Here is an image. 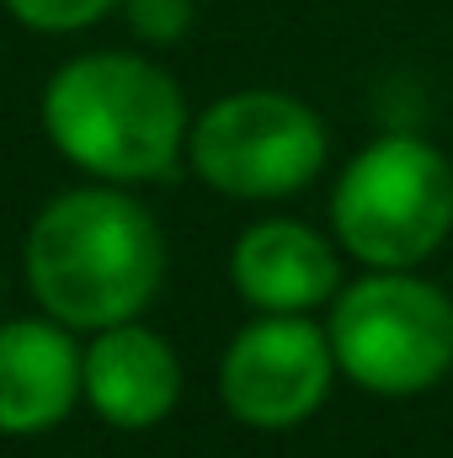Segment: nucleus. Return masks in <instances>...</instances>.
Returning a JSON list of instances; mask_svg holds the SVG:
<instances>
[{"label":"nucleus","instance_id":"obj_1","mask_svg":"<svg viewBox=\"0 0 453 458\" xmlns=\"http://www.w3.org/2000/svg\"><path fill=\"white\" fill-rule=\"evenodd\" d=\"M21 277L48 320L97 336L123 320H144L166 283V234L128 187H64L27 225Z\"/></svg>","mask_w":453,"mask_h":458},{"label":"nucleus","instance_id":"obj_2","mask_svg":"<svg viewBox=\"0 0 453 458\" xmlns=\"http://www.w3.org/2000/svg\"><path fill=\"white\" fill-rule=\"evenodd\" d=\"M38 117L59 160H70L86 182L113 187L166 182L187 160L192 133L182 86L150 54L128 48L64 59L38 97Z\"/></svg>","mask_w":453,"mask_h":458},{"label":"nucleus","instance_id":"obj_3","mask_svg":"<svg viewBox=\"0 0 453 458\" xmlns=\"http://www.w3.org/2000/svg\"><path fill=\"white\" fill-rule=\"evenodd\" d=\"M453 165L411 128H389L341 165L331 187V234L357 267L411 272L449 245Z\"/></svg>","mask_w":453,"mask_h":458},{"label":"nucleus","instance_id":"obj_4","mask_svg":"<svg viewBox=\"0 0 453 458\" xmlns=\"http://www.w3.org/2000/svg\"><path fill=\"white\" fill-rule=\"evenodd\" d=\"M326 336L346 384L379 400H411L453 373V293L411 272H379L341 283L326 304Z\"/></svg>","mask_w":453,"mask_h":458},{"label":"nucleus","instance_id":"obj_5","mask_svg":"<svg viewBox=\"0 0 453 458\" xmlns=\"http://www.w3.org/2000/svg\"><path fill=\"white\" fill-rule=\"evenodd\" d=\"M331 155L321 113L272 86H245L214 97L192 117L187 165L192 176L235 203H283L299 198Z\"/></svg>","mask_w":453,"mask_h":458},{"label":"nucleus","instance_id":"obj_6","mask_svg":"<svg viewBox=\"0 0 453 458\" xmlns=\"http://www.w3.org/2000/svg\"><path fill=\"white\" fill-rule=\"evenodd\" d=\"M341 378L331 336L310 315H256L219 352V405L251 432L304 427Z\"/></svg>","mask_w":453,"mask_h":458},{"label":"nucleus","instance_id":"obj_7","mask_svg":"<svg viewBox=\"0 0 453 458\" xmlns=\"http://www.w3.org/2000/svg\"><path fill=\"white\" fill-rule=\"evenodd\" d=\"M182 400V357L155 326L123 320L86 342L81 405L113 432H150Z\"/></svg>","mask_w":453,"mask_h":458},{"label":"nucleus","instance_id":"obj_8","mask_svg":"<svg viewBox=\"0 0 453 458\" xmlns=\"http://www.w3.org/2000/svg\"><path fill=\"white\" fill-rule=\"evenodd\" d=\"M229 288L256 315H315L341 293V245L304 219H256L229 245Z\"/></svg>","mask_w":453,"mask_h":458},{"label":"nucleus","instance_id":"obj_9","mask_svg":"<svg viewBox=\"0 0 453 458\" xmlns=\"http://www.w3.org/2000/svg\"><path fill=\"white\" fill-rule=\"evenodd\" d=\"M81 357L70 326L38 315L0 320V437H43L81 411Z\"/></svg>","mask_w":453,"mask_h":458},{"label":"nucleus","instance_id":"obj_10","mask_svg":"<svg viewBox=\"0 0 453 458\" xmlns=\"http://www.w3.org/2000/svg\"><path fill=\"white\" fill-rule=\"evenodd\" d=\"M5 16L38 38H70V32H86L97 21H107L123 0H0Z\"/></svg>","mask_w":453,"mask_h":458},{"label":"nucleus","instance_id":"obj_11","mask_svg":"<svg viewBox=\"0 0 453 458\" xmlns=\"http://www.w3.org/2000/svg\"><path fill=\"white\" fill-rule=\"evenodd\" d=\"M128 32L150 48H171L192 32V16H198V0H123L117 5Z\"/></svg>","mask_w":453,"mask_h":458},{"label":"nucleus","instance_id":"obj_12","mask_svg":"<svg viewBox=\"0 0 453 458\" xmlns=\"http://www.w3.org/2000/svg\"><path fill=\"white\" fill-rule=\"evenodd\" d=\"M0 293H5V272H0Z\"/></svg>","mask_w":453,"mask_h":458},{"label":"nucleus","instance_id":"obj_13","mask_svg":"<svg viewBox=\"0 0 453 458\" xmlns=\"http://www.w3.org/2000/svg\"><path fill=\"white\" fill-rule=\"evenodd\" d=\"M449 293H453V277H449Z\"/></svg>","mask_w":453,"mask_h":458}]
</instances>
